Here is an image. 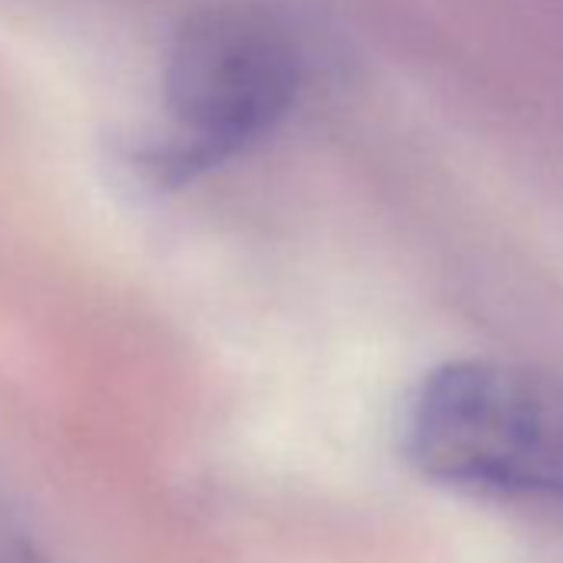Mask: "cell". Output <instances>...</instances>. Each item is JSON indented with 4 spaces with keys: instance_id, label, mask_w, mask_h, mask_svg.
<instances>
[{
    "instance_id": "obj_2",
    "label": "cell",
    "mask_w": 563,
    "mask_h": 563,
    "mask_svg": "<svg viewBox=\"0 0 563 563\" xmlns=\"http://www.w3.org/2000/svg\"><path fill=\"white\" fill-rule=\"evenodd\" d=\"M299 84V47L278 21L249 8L189 18L166 64L173 140L156 169L189 176L245 150L289 113Z\"/></svg>"
},
{
    "instance_id": "obj_1",
    "label": "cell",
    "mask_w": 563,
    "mask_h": 563,
    "mask_svg": "<svg viewBox=\"0 0 563 563\" xmlns=\"http://www.w3.org/2000/svg\"><path fill=\"white\" fill-rule=\"evenodd\" d=\"M408 461L431 481L563 504V378L507 362H451L411 395Z\"/></svg>"
},
{
    "instance_id": "obj_3",
    "label": "cell",
    "mask_w": 563,
    "mask_h": 563,
    "mask_svg": "<svg viewBox=\"0 0 563 563\" xmlns=\"http://www.w3.org/2000/svg\"><path fill=\"white\" fill-rule=\"evenodd\" d=\"M0 563H37L27 540L14 533L8 520H0Z\"/></svg>"
}]
</instances>
